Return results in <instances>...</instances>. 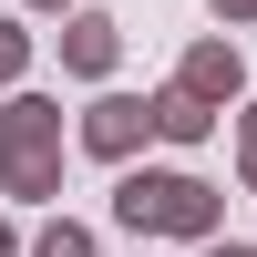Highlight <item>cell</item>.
I'll use <instances>...</instances> for the list:
<instances>
[{
	"instance_id": "obj_1",
	"label": "cell",
	"mask_w": 257,
	"mask_h": 257,
	"mask_svg": "<svg viewBox=\"0 0 257 257\" xmlns=\"http://www.w3.org/2000/svg\"><path fill=\"white\" fill-rule=\"evenodd\" d=\"M123 216H134V226H144V216H155V226H196L206 196H196V185H134V196H123Z\"/></svg>"
},
{
	"instance_id": "obj_2",
	"label": "cell",
	"mask_w": 257,
	"mask_h": 257,
	"mask_svg": "<svg viewBox=\"0 0 257 257\" xmlns=\"http://www.w3.org/2000/svg\"><path fill=\"white\" fill-rule=\"evenodd\" d=\"M226 257H247V247H226Z\"/></svg>"
}]
</instances>
